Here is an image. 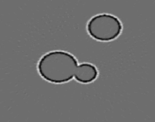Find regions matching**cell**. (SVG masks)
I'll use <instances>...</instances> for the list:
<instances>
[{
	"label": "cell",
	"mask_w": 155,
	"mask_h": 122,
	"mask_svg": "<svg viewBox=\"0 0 155 122\" xmlns=\"http://www.w3.org/2000/svg\"><path fill=\"white\" fill-rule=\"evenodd\" d=\"M78 64L73 55L55 51L47 53L41 58L38 69L41 77L51 83H65L74 77L77 81L84 84L96 79L98 71L95 66L88 63Z\"/></svg>",
	"instance_id": "1"
},
{
	"label": "cell",
	"mask_w": 155,
	"mask_h": 122,
	"mask_svg": "<svg viewBox=\"0 0 155 122\" xmlns=\"http://www.w3.org/2000/svg\"><path fill=\"white\" fill-rule=\"evenodd\" d=\"M87 29L89 34L93 38L107 42L117 38L122 32V27L117 17L103 14L93 17L88 23Z\"/></svg>",
	"instance_id": "2"
}]
</instances>
